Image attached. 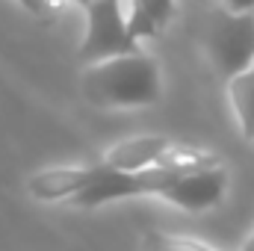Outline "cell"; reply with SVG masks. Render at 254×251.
<instances>
[{
    "instance_id": "cell-1",
    "label": "cell",
    "mask_w": 254,
    "mask_h": 251,
    "mask_svg": "<svg viewBox=\"0 0 254 251\" xmlns=\"http://www.w3.org/2000/svg\"><path fill=\"white\" fill-rule=\"evenodd\" d=\"M80 92L92 107L127 110L157 104L163 95V77L154 57L136 51L89 65L80 77Z\"/></svg>"
},
{
    "instance_id": "cell-2",
    "label": "cell",
    "mask_w": 254,
    "mask_h": 251,
    "mask_svg": "<svg viewBox=\"0 0 254 251\" xmlns=\"http://www.w3.org/2000/svg\"><path fill=\"white\" fill-rule=\"evenodd\" d=\"M204 51L219 77L234 80L254 68V15L216 9L204 27Z\"/></svg>"
},
{
    "instance_id": "cell-3",
    "label": "cell",
    "mask_w": 254,
    "mask_h": 251,
    "mask_svg": "<svg viewBox=\"0 0 254 251\" xmlns=\"http://www.w3.org/2000/svg\"><path fill=\"white\" fill-rule=\"evenodd\" d=\"M139 42L130 36L127 12L122 0H92L86 6V30L80 42V60L104 63L113 57L136 54Z\"/></svg>"
},
{
    "instance_id": "cell-4",
    "label": "cell",
    "mask_w": 254,
    "mask_h": 251,
    "mask_svg": "<svg viewBox=\"0 0 254 251\" xmlns=\"http://www.w3.org/2000/svg\"><path fill=\"white\" fill-rule=\"evenodd\" d=\"M178 175L181 172L163 169V166H154L145 172H116V169H107L104 163H95V181L71 204L74 207H104L110 201H125V198H139V195H163Z\"/></svg>"
},
{
    "instance_id": "cell-5",
    "label": "cell",
    "mask_w": 254,
    "mask_h": 251,
    "mask_svg": "<svg viewBox=\"0 0 254 251\" xmlns=\"http://www.w3.org/2000/svg\"><path fill=\"white\" fill-rule=\"evenodd\" d=\"M225 189H228V172L222 166H210V169L181 172L160 198L181 210L201 213V210L216 207L225 198Z\"/></svg>"
},
{
    "instance_id": "cell-6",
    "label": "cell",
    "mask_w": 254,
    "mask_h": 251,
    "mask_svg": "<svg viewBox=\"0 0 254 251\" xmlns=\"http://www.w3.org/2000/svg\"><path fill=\"white\" fill-rule=\"evenodd\" d=\"M172 139L166 136H130L116 142L107 154H104V166L116 169V172H145L163 163V157L172 151Z\"/></svg>"
},
{
    "instance_id": "cell-7",
    "label": "cell",
    "mask_w": 254,
    "mask_h": 251,
    "mask_svg": "<svg viewBox=\"0 0 254 251\" xmlns=\"http://www.w3.org/2000/svg\"><path fill=\"white\" fill-rule=\"evenodd\" d=\"M95 181V166H57L36 172L27 181V192L36 201H74Z\"/></svg>"
},
{
    "instance_id": "cell-8",
    "label": "cell",
    "mask_w": 254,
    "mask_h": 251,
    "mask_svg": "<svg viewBox=\"0 0 254 251\" xmlns=\"http://www.w3.org/2000/svg\"><path fill=\"white\" fill-rule=\"evenodd\" d=\"M175 15V0H130L127 9V27L130 36L139 39H151L157 36Z\"/></svg>"
},
{
    "instance_id": "cell-9",
    "label": "cell",
    "mask_w": 254,
    "mask_h": 251,
    "mask_svg": "<svg viewBox=\"0 0 254 251\" xmlns=\"http://www.w3.org/2000/svg\"><path fill=\"white\" fill-rule=\"evenodd\" d=\"M228 98H231L240 133L249 142H254V68L234 77V80H228Z\"/></svg>"
},
{
    "instance_id": "cell-10",
    "label": "cell",
    "mask_w": 254,
    "mask_h": 251,
    "mask_svg": "<svg viewBox=\"0 0 254 251\" xmlns=\"http://www.w3.org/2000/svg\"><path fill=\"white\" fill-rule=\"evenodd\" d=\"M142 251H213L207 243L195 237H178V234H163V231H148L142 237Z\"/></svg>"
},
{
    "instance_id": "cell-11",
    "label": "cell",
    "mask_w": 254,
    "mask_h": 251,
    "mask_svg": "<svg viewBox=\"0 0 254 251\" xmlns=\"http://www.w3.org/2000/svg\"><path fill=\"white\" fill-rule=\"evenodd\" d=\"M18 3H21L30 15H36V18H42V21L51 18V15L57 12V6H54L51 0H18Z\"/></svg>"
},
{
    "instance_id": "cell-12",
    "label": "cell",
    "mask_w": 254,
    "mask_h": 251,
    "mask_svg": "<svg viewBox=\"0 0 254 251\" xmlns=\"http://www.w3.org/2000/svg\"><path fill=\"white\" fill-rule=\"evenodd\" d=\"M219 3L228 12H252L254 9V0H219Z\"/></svg>"
},
{
    "instance_id": "cell-13",
    "label": "cell",
    "mask_w": 254,
    "mask_h": 251,
    "mask_svg": "<svg viewBox=\"0 0 254 251\" xmlns=\"http://www.w3.org/2000/svg\"><path fill=\"white\" fill-rule=\"evenodd\" d=\"M240 251H254V231L249 234V240L243 243V249H240Z\"/></svg>"
},
{
    "instance_id": "cell-14",
    "label": "cell",
    "mask_w": 254,
    "mask_h": 251,
    "mask_svg": "<svg viewBox=\"0 0 254 251\" xmlns=\"http://www.w3.org/2000/svg\"><path fill=\"white\" fill-rule=\"evenodd\" d=\"M51 3H54V6H60V3H65V0H51Z\"/></svg>"
}]
</instances>
